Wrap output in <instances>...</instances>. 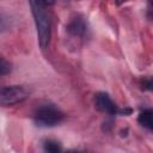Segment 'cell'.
I'll list each match as a JSON object with an SVG mask.
<instances>
[{"mask_svg": "<svg viewBox=\"0 0 153 153\" xmlns=\"http://www.w3.org/2000/svg\"><path fill=\"white\" fill-rule=\"evenodd\" d=\"M66 153H81V152H78V151H68Z\"/></svg>", "mask_w": 153, "mask_h": 153, "instance_id": "obj_9", "label": "cell"}, {"mask_svg": "<svg viewBox=\"0 0 153 153\" xmlns=\"http://www.w3.org/2000/svg\"><path fill=\"white\" fill-rule=\"evenodd\" d=\"M44 148L48 153H61V147L55 141H47L44 145Z\"/></svg>", "mask_w": 153, "mask_h": 153, "instance_id": "obj_7", "label": "cell"}, {"mask_svg": "<svg viewBox=\"0 0 153 153\" xmlns=\"http://www.w3.org/2000/svg\"><path fill=\"white\" fill-rule=\"evenodd\" d=\"M32 8V14L35 18L36 27H37V35H38V43L42 49H45L49 45L50 42V35H51V23L49 13L47 12V8L44 7L43 2H30Z\"/></svg>", "mask_w": 153, "mask_h": 153, "instance_id": "obj_1", "label": "cell"}, {"mask_svg": "<svg viewBox=\"0 0 153 153\" xmlns=\"http://www.w3.org/2000/svg\"><path fill=\"white\" fill-rule=\"evenodd\" d=\"M29 96V92L25 87L19 85L2 86L0 87V105L10 106L17 103L23 102Z\"/></svg>", "mask_w": 153, "mask_h": 153, "instance_id": "obj_3", "label": "cell"}, {"mask_svg": "<svg viewBox=\"0 0 153 153\" xmlns=\"http://www.w3.org/2000/svg\"><path fill=\"white\" fill-rule=\"evenodd\" d=\"M68 31L71 33H73L74 36H81L85 33L86 31V24L82 20V18H75L71 22V24L68 25Z\"/></svg>", "mask_w": 153, "mask_h": 153, "instance_id": "obj_5", "label": "cell"}, {"mask_svg": "<svg viewBox=\"0 0 153 153\" xmlns=\"http://www.w3.org/2000/svg\"><path fill=\"white\" fill-rule=\"evenodd\" d=\"M11 68H12L11 67V63L8 61H6L5 59L0 57V76L8 74L11 72Z\"/></svg>", "mask_w": 153, "mask_h": 153, "instance_id": "obj_8", "label": "cell"}, {"mask_svg": "<svg viewBox=\"0 0 153 153\" xmlns=\"http://www.w3.org/2000/svg\"><path fill=\"white\" fill-rule=\"evenodd\" d=\"M94 104L96 108L103 112H106L109 115H115L117 112V106L112 102V99L109 97L108 93L105 92H99L94 97Z\"/></svg>", "mask_w": 153, "mask_h": 153, "instance_id": "obj_4", "label": "cell"}, {"mask_svg": "<svg viewBox=\"0 0 153 153\" xmlns=\"http://www.w3.org/2000/svg\"><path fill=\"white\" fill-rule=\"evenodd\" d=\"M62 118L63 114L53 105L39 106L33 114L35 123L39 127H54L59 124L62 121Z\"/></svg>", "mask_w": 153, "mask_h": 153, "instance_id": "obj_2", "label": "cell"}, {"mask_svg": "<svg viewBox=\"0 0 153 153\" xmlns=\"http://www.w3.org/2000/svg\"><path fill=\"white\" fill-rule=\"evenodd\" d=\"M152 115H153V112H152L151 109H146V110L141 111L140 115H139V117H137L139 123H140L141 126H143L145 128H147V129H152V127H153V118H152Z\"/></svg>", "mask_w": 153, "mask_h": 153, "instance_id": "obj_6", "label": "cell"}]
</instances>
